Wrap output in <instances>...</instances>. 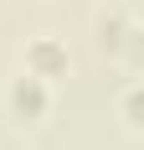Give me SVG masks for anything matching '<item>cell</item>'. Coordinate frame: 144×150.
<instances>
[{
  "label": "cell",
  "mask_w": 144,
  "mask_h": 150,
  "mask_svg": "<svg viewBox=\"0 0 144 150\" xmlns=\"http://www.w3.org/2000/svg\"><path fill=\"white\" fill-rule=\"evenodd\" d=\"M139 26H144V21H139Z\"/></svg>",
  "instance_id": "6"
},
{
  "label": "cell",
  "mask_w": 144,
  "mask_h": 150,
  "mask_svg": "<svg viewBox=\"0 0 144 150\" xmlns=\"http://www.w3.org/2000/svg\"><path fill=\"white\" fill-rule=\"evenodd\" d=\"M118 124L129 135H144V78L124 83V93H118Z\"/></svg>",
  "instance_id": "3"
},
{
  "label": "cell",
  "mask_w": 144,
  "mask_h": 150,
  "mask_svg": "<svg viewBox=\"0 0 144 150\" xmlns=\"http://www.w3.org/2000/svg\"><path fill=\"white\" fill-rule=\"evenodd\" d=\"M113 62L124 67V73H134V78H144V26L134 21L129 26V36L118 42V52H113Z\"/></svg>",
  "instance_id": "5"
},
{
  "label": "cell",
  "mask_w": 144,
  "mask_h": 150,
  "mask_svg": "<svg viewBox=\"0 0 144 150\" xmlns=\"http://www.w3.org/2000/svg\"><path fill=\"white\" fill-rule=\"evenodd\" d=\"M0 104H5V114H10L15 124H41L46 114H52V104H57V93H52V83H41V78L15 73L10 83H5V93H0Z\"/></svg>",
  "instance_id": "1"
},
{
  "label": "cell",
  "mask_w": 144,
  "mask_h": 150,
  "mask_svg": "<svg viewBox=\"0 0 144 150\" xmlns=\"http://www.w3.org/2000/svg\"><path fill=\"white\" fill-rule=\"evenodd\" d=\"M21 73H31V78H41V83L57 88L62 78L72 73L67 42H57V36H31V42H26V57H21Z\"/></svg>",
  "instance_id": "2"
},
{
  "label": "cell",
  "mask_w": 144,
  "mask_h": 150,
  "mask_svg": "<svg viewBox=\"0 0 144 150\" xmlns=\"http://www.w3.org/2000/svg\"><path fill=\"white\" fill-rule=\"evenodd\" d=\"M129 16L124 11H108V16H98V21H93V42H98V52H108V57H113L118 52V42H124V36H129Z\"/></svg>",
  "instance_id": "4"
}]
</instances>
